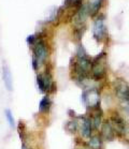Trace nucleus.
<instances>
[{
    "mask_svg": "<svg viewBox=\"0 0 129 149\" xmlns=\"http://www.w3.org/2000/svg\"><path fill=\"white\" fill-rule=\"evenodd\" d=\"M87 14H88V12H87V8L86 7H81L80 10L76 12V14L73 17V23H74L75 27H76V30L82 29V28L84 29Z\"/></svg>",
    "mask_w": 129,
    "mask_h": 149,
    "instance_id": "obj_9",
    "label": "nucleus"
},
{
    "mask_svg": "<svg viewBox=\"0 0 129 149\" xmlns=\"http://www.w3.org/2000/svg\"><path fill=\"white\" fill-rule=\"evenodd\" d=\"M101 137L98 135L95 136H90L88 141V145L90 146L92 149H99L101 147Z\"/></svg>",
    "mask_w": 129,
    "mask_h": 149,
    "instance_id": "obj_15",
    "label": "nucleus"
},
{
    "mask_svg": "<svg viewBox=\"0 0 129 149\" xmlns=\"http://www.w3.org/2000/svg\"><path fill=\"white\" fill-rule=\"evenodd\" d=\"M128 114H129V105H128Z\"/></svg>",
    "mask_w": 129,
    "mask_h": 149,
    "instance_id": "obj_19",
    "label": "nucleus"
},
{
    "mask_svg": "<svg viewBox=\"0 0 129 149\" xmlns=\"http://www.w3.org/2000/svg\"><path fill=\"white\" fill-rule=\"evenodd\" d=\"M73 72L79 81H84L92 72V61L87 57L83 46H80L76 52V57L73 61Z\"/></svg>",
    "mask_w": 129,
    "mask_h": 149,
    "instance_id": "obj_1",
    "label": "nucleus"
},
{
    "mask_svg": "<svg viewBox=\"0 0 129 149\" xmlns=\"http://www.w3.org/2000/svg\"><path fill=\"white\" fill-rule=\"evenodd\" d=\"M102 2H103V0H89L86 8H87V12L90 16H95L96 14L98 13L102 6Z\"/></svg>",
    "mask_w": 129,
    "mask_h": 149,
    "instance_id": "obj_12",
    "label": "nucleus"
},
{
    "mask_svg": "<svg viewBox=\"0 0 129 149\" xmlns=\"http://www.w3.org/2000/svg\"><path fill=\"white\" fill-rule=\"evenodd\" d=\"M22 149H31V148H28V147H26L25 145H22Z\"/></svg>",
    "mask_w": 129,
    "mask_h": 149,
    "instance_id": "obj_18",
    "label": "nucleus"
},
{
    "mask_svg": "<svg viewBox=\"0 0 129 149\" xmlns=\"http://www.w3.org/2000/svg\"><path fill=\"white\" fill-rule=\"evenodd\" d=\"M110 122L112 123L113 128L115 130L116 135L122 136L126 133V123L124 119L118 115H113L110 119Z\"/></svg>",
    "mask_w": 129,
    "mask_h": 149,
    "instance_id": "obj_8",
    "label": "nucleus"
},
{
    "mask_svg": "<svg viewBox=\"0 0 129 149\" xmlns=\"http://www.w3.org/2000/svg\"><path fill=\"white\" fill-rule=\"evenodd\" d=\"M37 84L39 86L42 92L51 91L54 88V84H53V78H52L50 73H45V74H39L37 76Z\"/></svg>",
    "mask_w": 129,
    "mask_h": 149,
    "instance_id": "obj_7",
    "label": "nucleus"
},
{
    "mask_svg": "<svg viewBox=\"0 0 129 149\" xmlns=\"http://www.w3.org/2000/svg\"><path fill=\"white\" fill-rule=\"evenodd\" d=\"M2 76H4V86L7 87V89L9 91L12 90V75H11V72L9 70L7 65L4 67V72H2Z\"/></svg>",
    "mask_w": 129,
    "mask_h": 149,
    "instance_id": "obj_13",
    "label": "nucleus"
},
{
    "mask_svg": "<svg viewBox=\"0 0 129 149\" xmlns=\"http://www.w3.org/2000/svg\"><path fill=\"white\" fill-rule=\"evenodd\" d=\"M113 89L116 97L124 102H129V85L122 78H117L113 83Z\"/></svg>",
    "mask_w": 129,
    "mask_h": 149,
    "instance_id": "obj_4",
    "label": "nucleus"
},
{
    "mask_svg": "<svg viewBox=\"0 0 129 149\" xmlns=\"http://www.w3.org/2000/svg\"><path fill=\"white\" fill-rule=\"evenodd\" d=\"M107 54L101 53L99 54L97 57L92 61V76L94 79L99 81L101 78L104 77L105 73H107Z\"/></svg>",
    "mask_w": 129,
    "mask_h": 149,
    "instance_id": "obj_3",
    "label": "nucleus"
},
{
    "mask_svg": "<svg viewBox=\"0 0 129 149\" xmlns=\"http://www.w3.org/2000/svg\"><path fill=\"white\" fill-rule=\"evenodd\" d=\"M92 129H93V125H92V120L90 118H84L81 119V123H80V130H81L82 135L84 137H90L92 135Z\"/></svg>",
    "mask_w": 129,
    "mask_h": 149,
    "instance_id": "obj_11",
    "label": "nucleus"
},
{
    "mask_svg": "<svg viewBox=\"0 0 129 149\" xmlns=\"http://www.w3.org/2000/svg\"><path fill=\"white\" fill-rule=\"evenodd\" d=\"M31 47H32V67L34 70H37L39 65H42L48 58V47H46L44 41L38 40V39Z\"/></svg>",
    "mask_w": 129,
    "mask_h": 149,
    "instance_id": "obj_2",
    "label": "nucleus"
},
{
    "mask_svg": "<svg viewBox=\"0 0 129 149\" xmlns=\"http://www.w3.org/2000/svg\"><path fill=\"white\" fill-rule=\"evenodd\" d=\"M51 104H52L51 99H50V97H48V95H46V97H44V98L40 101L39 109H40V111L42 113H45V112H48V109H50V107H51Z\"/></svg>",
    "mask_w": 129,
    "mask_h": 149,
    "instance_id": "obj_14",
    "label": "nucleus"
},
{
    "mask_svg": "<svg viewBox=\"0 0 129 149\" xmlns=\"http://www.w3.org/2000/svg\"><path fill=\"white\" fill-rule=\"evenodd\" d=\"M93 34H94V38H95L97 41H99V42H102V41H104L105 39H107L108 30H107V27H105V25H104L103 18H97V19L94 22Z\"/></svg>",
    "mask_w": 129,
    "mask_h": 149,
    "instance_id": "obj_6",
    "label": "nucleus"
},
{
    "mask_svg": "<svg viewBox=\"0 0 129 149\" xmlns=\"http://www.w3.org/2000/svg\"><path fill=\"white\" fill-rule=\"evenodd\" d=\"M83 102L85 103V105L89 107L90 109H99L100 105V95H99L98 90L96 89H89L84 91L83 95H82Z\"/></svg>",
    "mask_w": 129,
    "mask_h": 149,
    "instance_id": "obj_5",
    "label": "nucleus"
},
{
    "mask_svg": "<svg viewBox=\"0 0 129 149\" xmlns=\"http://www.w3.org/2000/svg\"><path fill=\"white\" fill-rule=\"evenodd\" d=\"M90 120H92L93 128H94V129H98L99 125H101V113H100V114H99L98 112L95 113Z\"/></svg>",
    "mask_w": 129,
    "mask_h": 149,
    "instance_id": "obj_16",
    "label": "nucleus"
},
{
    "mask_svg": "<svg viewBox=\"0 0 129 149\" xmlns=\"http://www.w3.org/2000/svg\"><path fill=\"white\" fill-rule=\"evenodd\" d=\"M101 135H102V139H104V141H113V139H115L116 136V133H115V130L113 128L112 123L109 121H105L101 127Z\"/></svg>",
    "mask_w": 129,
    "mask_h": 149,
    "instance_id": "obj_10",
    "label": "nucleus"
},
{
    "mask_svg": "<svg viewBox=\"0 0 129 149\" xmlns=\"http://www.w3.org/2000/svg\"><path fill=\"white\" fill-rule=\"evenodd\" d=\"M6 117H7L8 121H9V125H10L11 128H13L14 127V118H13V115H12V112H11L10 109H6Z\"/></svg>",
    "mask_w": 129,
    "mask_h": 149,
    "instance_id": "obj_17",
    "label": "nucleus"
}]
</instances>
